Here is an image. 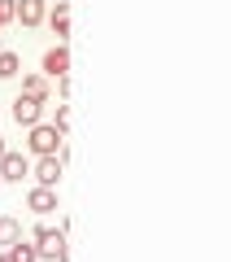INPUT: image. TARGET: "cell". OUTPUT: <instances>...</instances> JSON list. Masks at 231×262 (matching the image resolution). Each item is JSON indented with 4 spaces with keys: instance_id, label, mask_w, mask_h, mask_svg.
Instances as JSON below:
<instances>
[{
    "instance_id": "obj_1",
    "label": "cell",
    "mask_w": 231,
    "mask_h": 262,
    "mask_svg": "<svg viewBox=\"0 0 231 262\" xmlns=\"http://www.w3.org/2000/svg\"><path fill=\"white\" fill-rule=\"evenodd\" d=\"M31 241H35V253H39V258H48V262H70V249H65V232H61V227L53 232V227L39 223L35 232H31Z\"/></svg>"
},
{
    "instance_id": "obj_2",
    "label": "cell",
    "mask_w": 231,
    "mask_h": 262,
    "mask_svg": "<svg viewBox=\"0 0 231 262\" xmlns=\"http://www.w3.org/2000/svg\"><path fill=\"white\" fill-rule=\"evenodd\" d=\"M61 140H65V136L53 127V122H35V127H31V140H27V144H31V153H35V158H48V153L61 149Z\"/></svg>"
},
{
    "instance_id": "obj_3",
    "label": "cell",
    "mask_w": 231,
    "mask_h": 262,
    "mask_svg": "<svg viewBox=\"0 0 231 262\" xmlns=\"http://www.w3.org/2000/svg\"><path fill=\"white\" fill-rule=\"evenodd\" d=\"M44 110H48V101H39V96H27V92L13 101V118H18L22 127H35V122H44Z\"/></svg>"
},
{
    "instance_id": "obj_4",
    "label": "cell",
    "mask_w": 231,
    "mask_h": 262,
    "mask_svg": "<svg viewBox=\"0 0 231 262\" xmlns=\"http://www.w3.org/2000/svg\"><path fill=\"white\" fill-rule=\"evenodd\" d=\"M65 75H70V48L57 39V44L44 53V79H65Z\"/></svg>"
},
{
    "instance_id": "obj_5",
    "label": "cell",
    "mask_w": 231,
    "mask_h": 262,
    "mask_svg": "<svg viewBox=\"0 0 231 262\" xmlns=\"http://www.w3.org/2000/svg\"><path fill=\"white\" fill-rule=\"evenodd\" d=\"M48 13L44 0H13V22H22V27H39Z\"/></svg>"
},
{
    "instance_id": "obj_6",
    "label": "cell",
    "mask_w": 231,
    "mask_h": 262,
    "mask_svg": "<svg viewBox=\"0 0 231 262\" xmlns=\"http://www.w3.org/2000/svg\"><path fill=\"white\" fill-rule=\"evenodd\" d=\"M31 170H35V184L57 188V179H61V158H57V153H48V158H39Z\"/></svg>"
},
{
    "instance_id": "obj_7",
    "label": "cell",
    "mask_w": 231,
    "mask_h": 262,
    "mask_svg": "<svg viewBox=\"0 0 231 262\" xmlns=\"http://www.w3.org/2000/svg\"><path fill=\"white\" fill-rule=\"evenodd\" d=\"M27 206L35 210V214H53L57 210V188H44V184H35L27 192Z\"/></svg>"
},
{
    "instance_id": "obj_8",
    "label": "cell",
    "mask_w": 231,
    "mask_h": 262,
    "mask_svg": "<svg viewBox=\"0 0 231 262\" xmlns=\"http://www.w3.org/2000/svg\"><path fill=\"white\" fill-rule=\"evenodd\" d=\"M22 175H31V162L22 158V153L5 149V158H0V179H22Z\"/></svg>"
},
{
    "instance_id": "obj_9",
    "label": "cell",
    "mask_w": 231,
    "mask_h": 262,
    "mask_svg": "<svg viewBox=\"0 0 231 262\" xmlns=\"http://www.w3.org/2000/svg\"><path fill=\"white\" fill-rule=\"evenodd\" d=\"M44 18H48V27H53V35L65 39V35H70V0H57V9L44 13Z\"/></svg>"
},
{
    "instance_id": "obj_10",
    "label": "cell",
    "mask_w": 231,
    "mask_h": 262,
    "mask_svg": "<svg viewBox=\"0 0 231 262\" xmlns=\"http://www.w3.org/2000/svg\"><path fill=\"white\" fill-rule=\"evenodd\" d=\"M22 92H27V96H39V101H48V79H44V75H22Z\"/></svg>"
},
{
    "instance_id": "obj_11",
    "label": "cell",
    "mask_w": 231,
    "mask_h": 262,
    "mask_svg": "<svg viewBox=\"0 0 231 262\" xmlns=\"http://www.w3.org/2000/svg\"><path fill=\"white\" fill-rule=\"evenodd\" d=\"M22 70V57L18 53H5V48H0V79H13Z\"/></svg>"
},
{
    "instance_id": "obj_12",
    "label": "cell",
    "mask_w": 231,
    "mask_h": 262,
    "mask_svg": "<svg viewBox=\"0 0 231 262\" xmlns=\"http://www.w3.org/2000/svg\"><path fill=\"white\" fill-rule=\"evenodd\" d=\"M22 236V227H18V219H0V245H13Z\"/></svg>"
},
{
    "instance_id": "obj_13",
    "label": "cell",
    "mask_w": 231,
    "mask_h": 262,
    "mask_svg": "<svg viewBox=\"0 0 231 262\" xmlns=\"http://www.w3.org/2000/svg\"><path fill=\"white\" fill-rule=\"evenodd\" d=\"M53 127L61 131V136H65V131H70V110H65V105H57V122H53Z\"/></svg>"
},
{
    "instance_id": "obj_14",
    "label": "cell",
    "mask_w": 231,
    "mask_h": 262,
    "mask_svg": "<svg viewBox=\"0 0 231 262\" xmlns=\"http://www.w3.org/2000/svg\"><path fill=\"white\" fill-rule=\"evenodd\" d=\"M13 22V0H0V27H9Z\"/></svg>"
},
{
    "instance_id": "obj_15",
    "label": "cell",
    "mask_w": 231,
    "mask_h": 262,
    "mask_svg": "<svg viewBox=\"0 0 231 262\" xmlns=\"http://www.w3.org/2000/svg\"><path fill=\"white\" fill-rule=\"evenodd\" d=\"M5 149H9V144H5V136H0V158H5Z\"/></svg>"
},
{
    "instance_id": "obj_16",
    "label": "cell",
    "mask_w": 231,
    "mask_h": 262,
    "mask_svg": "<svg viewBox=\"0 0 231 262\" xmlns=\"http://www.w3.org/2000/svg\"><path fill=\"white\" fill-rule=\"evenodd\" d=\"M0 184H5V179H0Z\"/></svg>"
}]
</instances>
